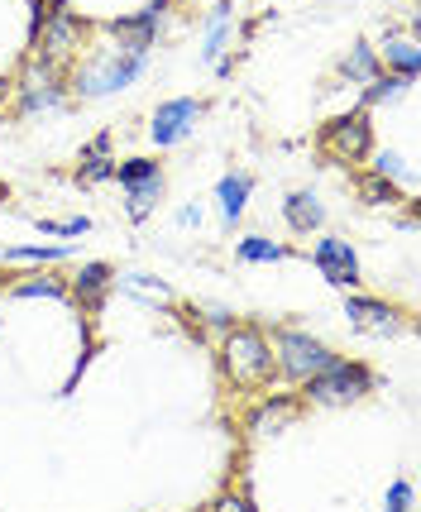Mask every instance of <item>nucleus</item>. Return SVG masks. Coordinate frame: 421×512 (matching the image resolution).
I'll return each mask as SVG.
<instances>
[{"label":"nucleus","instance_id":"1","mask_svg":"<svg viewBox=\"0 0 421 512\" xmlns=\"http://www.w3.org/2000/svg\"><path fill=\"white\" fill-rule=\"evenodd\" d=\"M120 39V34H115ZM144 67H149V44H139V39H120V44L101 48L91 63L77 67V77H72V91L77 96H115V91L134 87L139 77H144Z\"/></svg>","mask_w":421,"mask_h":512},{"label":"nucleus","instance_id":"2","mask_svg":"<svg viewBox=\"0 0 421 512\" xmlns=\"http://www.w3.org/2000/svg\"><path fill=\"white\" fill-rule=\"evenodd\" d=\"M273 345L264 340V331L254 326H230L225 335V374L235 379V388H268L273 383Z\"/></svg>","mask_w":421,"mask_h":512},{"label":"nucleus","instance_id":"3","mask_svg":"<svg viewBox=\"0 0 421 512\" xmlns=\"http://www.w3.org/2000/svg\"><path fill=\"white\" fill-rule=\"evenodd\" d=\"M374 393V374L364 364H350V359L335 355L321 374L307 379V398L311 402H359Z\"/></svg>","mask_w":421,"mask_h":512},{"label":"nucleus","instance_id":"4","mask_svg":"<svg viewBox=\"0 0 421 512\" xmlns=\"http://www.w3.org/2000/svg\"><path fill=\"white\" fill-rule=\"evenodd\" d=\"M115 178L125 187V211H130V221H149L154 216V206L163 201V168H158L154 158H130V163H115Z\"/></svg>","mask_w":421,"mask_h":512},{"label":"nucleus","instance_id":"5","mask_svg":"<svg viewBox=\"0 0 421 512\" xmlns=\"http://www.w3.org/2000/svg\"><path fill=\"white\" fill-rule=\"evenodd\" d=\"M273 359H278V369L288 374V379L307 383L311 374H321L326 364H331V350L321 345V340H311L302 331H278V345H273Z\"/></svg>","mask_w":421,"mask_h":512},{"label":"nucleus","instance_id":"6","mask_svg":"<svg viewBox=\"0 0 421 512\" xmlns=\"http://www.w3.org/2000/svg\"><path fill=\"white\" fill-rule=\"evenodd\" d=\"M374 149V130H369V111H355V115H340L331 130H326V154L340 158V163H359L369 158Z\"/></svg>","mask_w":421,"mask_h":512},{"label":"nucleus","instance_id":"7","mask_svg":"<svg viewBox=\"0 0 421 512\" xmlns=\"http://www.w3.org/2000/svg\"><path fill=\"white\" fill-rule=\"evenodd\" d=\"M311 259H316L321 278H326L331 288H359V254L350 249V240H340V235H321L316 249H311Z\"/></svg>","mask_w":421,"mask_h":512},{"label":"nucleus","instance_id":"8","mask_svg":"<svg viewBox=\"0 0 421 512\" xmlns=\"http://www.w3.org/2000/svg\"><path fill=\"white\" fill-rule=\"evenodd\" d=\"M201 101H187V96H178V101H163L154 111V125H149V134H154L158 149H173V144H182L187 134L201 125Z\"/></svg>","mask_w":421,"mask_h":512},{"label":"nucleus","instance_id":"9","mask_svg":"<svg viewBox=\"0 0 421 512\" xmlns=\"http://www.w3.org/2000/svg\"><path fill=\"white\" fill-rule=\"evenodd\" d=\"M345 316L369 335H398L402 331V316L393 312L388 302H374V297H345Z\"/></svg>","mask_w":421,"mask_h":512},{"label":"nucleus","instance_id":"10","mask_svg":"<svg viewBox=\"0 0 421 512\" xmlns=\"http://www.w3.org/2000/svg\"><path fill=\"white\" fill-rule=\"evenodd\" d=\"M230 20H235V10L230 5H216L211 15H206V34H201V58L216 67L225 63V48H230Z\"/></svg>","mask_w":421,"mask_h":512},{"label":"nucleus","instance_id":"11","mask_svg":"<svg viewBox=\"0 0 421 512\" xmlns=\"http://www.w3.org/2000/svg\"><path fill=\"white\" fill-rule=\"evenodd\" d=\"M383 63H388V72H398V77H412L417 82L421 72V48H417V34H388V44H383Z\"/></svg>","mask_w":421,"mask_h":512},{"label":"nucleus","instance_id":"12","mask_svg":"<svg viewBox=\"0 0 421 512\" xmlns=\"http://www.w3.org/2000/svg\"><path fill=\"white\" fill-rule=\"evenodd\" d=\"M283 216H288V225L297 235H311V230L326 225V206L311 197V192H292V197L283 201Z\"/></svg>","mask_w":421,"mask_h":512},{"label":"nucleus","instance_id":"13","mask_svg":"<svg viewBox=\"0 0 421 512\" xmlns=\"http://www.w3.org/2000/svg\"><path fill=\"white\" fill-rule=\"evenodd\" d=\"M249 192H254V182L244 178V173H230V178H221V187H216V201H221L225 225H235L244 216V201H249Z\"/></svg>","mask_w":421,"mask_h":512},{"label":"nucleus","instance_id":"14","mask_svg":"<svg viewBox=\"0 0 421 512\" xmlns=\"http://www.w3.org/2000/svg\"><path fill=\"white\" fill-rule=\"evenodd\" d=\"M407 87H417L412 77H398V72H374L364 82V106H383V101H398Z\"/></svg>","mask_w":421,"mask_h":512},{"label":"nucleus","instance_id":"15","mask_svg":"<svg viewBox=\"0 0 421 512\" xmlns=\"http://www.w3.org/2000/svg\"><path fill=\"white\" fill-rule=\"evenodd\" d=\"M244 264H283L288 259V245H278V240H264V235H244L240 245H235Z\"/></svg>","mask_w":421,"mask_h":512},{"label":"nucleus","instance_id":"16","mask_svg":"<svg viewBox=\"0 0 421 512\" xmlns=\"http://www.w3.org/2000/svg\"><path fill=\"white\" fill-rule=\"evenodd\" d=\"M72 259L67 245H29V249H0V264H63Z\"/></svg>","mask_w":421,"mask_h":512},{"label":"nucleus","instance_id":"17","mask_svg":"<svg viewBox=\"0 0 421 512\" xmlns=\"http://www.w3.org/2000/svg\"><path fill=\"white\" fill-rule=\"evenodd\" d=\"M292 412H297V402H292V398H273V402H264V407L254 412V422H249V426H254L259 436H273L278 426L292 422Z\"/></svg>","mask_w":421,"mask_h":512},{"label":"nucleus","instance_id":"18","mask_svg":"<svg viewBox=\"0 0 421 512\" xmlns=\"http://www.w3.org/2000/svg\"><path fill=\"white\" fill-rule=\"evenodd\" d=\"M106 288H111V268H106V264H82L77 283H72V292H77L82 302H96Z\"/></svg>","mask_w":421,"mask_h":512},{"label":"nucleus","instance_id":"19","mask_svg":"<svg viewBox=\"0 0 421 512\" xmlns=\"http://www.w3.org/2000/svg\"><path fill=\"white\" fill-rule=\"evenodd\" d=\"M378 72V53L369 44H355L350 48V58L340 63V77H350V82H369Z\"/></svg>","mask_w":421,"mask_h":512},{"label":"nucleus","instance_id":"20","mask_svg":"<svg viewBox=\"0 0 421 512\" xmlns=\"http://www.w3.org/2000/svg\"><path fill=\"white\" fill-rule=\"evenodd\" d=\"M63 106V91L44 82V87H24V101H20V115H39V111H58Z\"/></svg>","mask_w":421,"mask_h":512},{"label":"nucleus","instance_id":"21","mask_svg":"<svg viewBox=\"0 0 421 512\" xmlns=\"http://www.w3.org/2000/svg\"><path fill=\"white\" fill-rule=\"evenodd\" d=\"M359 192H364V201H369V206H393V201H398V187L383 178V173H378V178H364V182H359Z\"/></svg>","mask_w":421,"mask_h":512},{"label":"nucleus","instance_id":"22","mask_svg":"<svg viewBox=\"0 0 421 512\" xmlns=\"http://www.w3.org/2000/svg\"><path fill=\"white\" fill-rule=\"evenodd\" d=\"M120 283H125V288H134V292H144V297H154V302H163V297H168V288L158 283L154 273H125Z\"/></svg>","mask_w":421,"mask_h":512},{"label":"nucleus","instance_id":"23","mask_svg":"<svg viewBox=\"0 0 421 512\" xmlns=\"http://www.w3.org/2000/svg\"><path fill=\"white\" fill-rule=\"evenodd\" d=\"M197 312H201V321H206V326H221V331H230V326H235V312H230V307H221V302H201Z\"/></svg>","mask_w":421,"mask_h":512},{"label":"nucleus","instance_id":"24","mask_svg":"<svg viewBox=\"0 0 421 512\" xmlns=\"http://www.w3.org/2000/svg\"><path fill=\"white\" fill-rule=\"evenodd\" d=\"M383 503H388L393 512H412L417 508V493H412V484H393V489L383 493Z\"/></svg>","mask_w":421,"mask_h":512},{"label":"nucleus","instance_id":"25","mask_svg":"<svg viewBox=\"0 0 421 512\" xmlns=\"http://www.w3.org/2000/svg\"><path fill=\"white\" fill-rule=\"evenodd\" d=\"M106 178H115V163H111V154L87 158V168H82V182H106Z\"/></svg>","mask_w":421,"mask_h":512},{"label":"nucleus","instance_id":"26","mask_svg":"<svg viewBox=\"0 0 421 512\" xmlns=\"http://www.w3.org/2000/svg\"><path fill=\"white\" fill-rule=\"evenodd\" d=\"M39 230H44V235H87L91 221L87 216H82V221H39Z\"/></svg>","mask_w":421,"mask_h":512},{"label":"nucleus","instance_id":"27","mask_svg":"<svg viewBox=\"0 0 421 512\" xmlns=\"http://www.w3.org/2000/svg\"><path fill=\"white\" fill-rule=\"evenodd\" d=\"M20 297H63V283H53V278H34V283H24L15 288Z\"/></svg>","mask_w":421,"mask_h":512},{"label":"nucleus","instance_id":"28","mask_svg":"<svg viewBox=\"0 0 421 512\" xmlns=\"http://www.w3.org/2000/svg\"><path fill=\"white\" fill-rule=\"evenodd\" d=\"M101 154H111V134H101V139H91V144H87V154H82V158H101Z\"/></svg>","mask_w":421,"mask_h":512},{"label":"nucleus","instance_id":"29","mask_svg":"<svg viewBox=\"0 0 421 512\" xmlns=\"http://www.w3.org/2000/svg\"><path fill=\"white\" fill-rule=\"evenodd\" d=\"M178 225H201V211H197V206H182V211H178Z\"/></svg>","mask_w":421,"mask_h":512}]
</instances>
